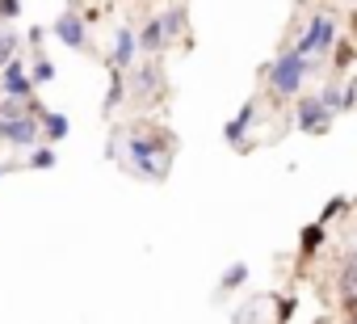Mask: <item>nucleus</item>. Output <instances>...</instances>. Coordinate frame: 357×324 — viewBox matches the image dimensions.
<instances>
[{
  "instance_id": "f3484780",
  "label": "nucleus",
  "mask_w": 357,
  "mask_h": 324,
  "mask_svg": "<svg viewBox=\"0 0 357 324\" xmlns=\"http://www.w3.org/2000/svg\"><path fill=\"white\" fill-rule=\"evenodd\" d=\"M340 93H344V84H340V80H328V84H324L315 97H319V105H324V110L340 114Z\"/></svg>"
},
{
  "instance_id": "2eb2a0df",
  "label": "nucleus",
  "mask_w": 357,
  "mask_h": 324,
  "mask_svg": "<svg viewBox=\"0 0 357 324\" xmlns=\"http://www.w3.org/2000/svg\"><path fill=\"white\" fill-rule=\"evenodd\" d=\"M324 236H328V232H324V223H307V228H303V236H298V253H303V257H311V253L324 244Z\"/></svg>"
},
{
  "instance_id": "412c9836",
  "label": "nucleus",
  "mask_w": 357,
  "mask_h": 324,
  "mask_svg": "<svg viewBox=\"0 0 357 324\" xmlns=\"http://www.w3.org/2000/svg\"><path fill=\"white\" fill-rule=\"evenodd\" d=\"M59 160H55V147H34L30 152V169H55Z\"/></svg>"
},
{
  "instance_id": "39448f33",
  "label": "nucleus",
  "mask_w": 357,
  "mask_h": 324,
  "mask_svg": "<svg viewBox=\"0 0 357 324\" xmlns=\"http://www.w3.org/2000/svg\"><path fill=\"white\" fill-rule=\"evenodd\" d=\"M332 118H336V114H332V110H324V105H319V97H307V93H303V97L294 101V122H298V131H303V135H324V131L332 126Z\"/></svg>"
},
{
  "instance_id": "dca6fc26",
  "label": "nucleus",
  "mask_w": 357,
  "mask_h": 324,
  "mask_svg": "<svg viewBox=\"0 0 357 324\" xmlns=\"http://www.w3.org/2000/svg\"><path fill=\"white\" fill-rule=\"evenodd\" d=\"M160 89V68L155 64H143L139 76H135V93H155Z\"/></svg>"
},
{
  "instance_id": "f257e3e1",
  "label": "nucleus",
  "mask_w": 357,
  "mask_h": 324,
  "mask_svg": "<svg viewBox=\"0 0 357 324\" xmlns=\"http://www.w3.org/2000/svg\"><path fill=\"white\" fill-rule=\"evenodd\" d=\"M130 165H135V173L139 177H151V182H164L168 177V160H172V135H164V131H155V135H147L143 126L139 131H130Z\"/></svg>"
},
{
  "instance_id": "f03ea898",
  "label": "nucleus",
  "mask_w": 357,
  "mask_h": 324,
  "mask_svg": "<svg viewBox=\"0 0 357 324\" xmlns=\"http://www.w3.org/2000/svg\"><path fill=\"white\" fill-rule=\"evenodd\" d=\"M307 72H311V64H307V55H298V51H286L282 59H273V64L265 68V80H269L273 101H290V97H298Z\"/></svg>"
},
{
  "instance_id": "a211bd4d",
  "label": "nucleus",
  "mask_w": 357,
  "mask_h": 324,
  "mask_svg": "<svg viewBox=\"0 0 357 324\" xmlns=\"http://www.w3.org/2000/svg\"><path fill=\"white\" fill-rule=\"evenodd\" d=\"M160 26H164V38H176L185 30V9H168V13H160Z\"/></svg>"
},
{
  "instance_id": "1a4fd4ad",
  "label": "nucleus",
  "mask_w": 357,
  "mask_h": 324,
  "mask_svg": "<svg viewBox=\"0 0 357 324\" xmlns=\"http://www.w3.org/2000/svg\"><path fill=\"white\" fill-rule=\"evenodd\" d=\"M135 51H139L135 30H130V26H118V34H114V51H109V68H118V72L135 68Z\"/></svg>"
},
{
  "instance_id": "f8f14e48",
  "label": "nucleus",
  "mask_w": 357,
  "mask_h": 324,
  "mask_svg": "<svg viewBox=\"0 0 357 324\" xmlns=\"http://www.w3.org/2000/svg\"><path fill=\"white\" fill-rule=\"evenodd\" d=\"M336 290H340V303H344V311H357V265H353V261L340 270V278H336Z\"/></svg>"
},
{
  "instance_id": "423d86ee",
  "label": "nucleus",
  "mask_w": 357,
  "mask_h": 324,
  "mask_svg": "<svg viewBox=\"0 0 357 324\" xmlns=\"http://www.w3.org/2000/svg\"><path fill=\"white\" fill-rule=\"evenodd\" d=\"M0 89H5V97H17V101H30L34 97V80H30V64H22L17 55L0 68Z\"/></svg>"
},
{
  "instance_id": "cd10ccee",
  "label": "nucleus",
  "mask_w": 357,
  "mask_h": 324,
  "mask_svg": "<svg viewBox=\"0 0 357 324\" xmlns=\"http://www.w3.org/2000/svg\"><path fill=\"white\" fill-rule=\"evenodd\" d=\"M349 261H353V265H357V244H353V253H349Z\"/></svg>"
},
{
  "instance_id": "aec40b11",
  "label": "nucleus",
  "mask_w": 357,
  "mask_h": 324,
  "mask_svg": "<svg viewBox=\"0 0 357 324\" xmlns=\"http://www.w3.org/2000/svg\"><path fill=\"white\" fill-rule=\"evenodd\" d=\"M17 47H22V38H17V30H0V68H5L13 55H17Z\"/></svg>"
},
{
  "instance_id": "9d476101",
  "label": "nucleus",
  "mask_w": 357,
  "mask_h": 324,
  "mask_svg": "<svg viewBox=\"0 0 357 324\" xmlns=\"http://www.w3.org/2000/svg\"><path fill=\"white\" fill-rule=\"evenodd\" d=\"M38 126H43V135H47L51 143H59V139H68V131H72V122H68V114H59V110H43V114H38Z\"/></svg>"
},
{
  "instance_id": "bb28decb",
  "label": "nucleus",
  "mask_w": 357,
  "mask_h": 324,
  "mask_svg": "<svg viewBox=\"0 0 357 324\" xmlns=\"http://www.w3.org/2000/svg\"><path fill=\"white\" fill-rule=\"evenodd\" d=\"M9 114H17V97H9V101H0V118H9Z\"/></svg>"
},
{
  "instance_id": "ddd939ff",
  "label": "nucleus",
  "mask_w": 357,
  "mask_h": 324,
  "mask_svg": "<svg viewBox=\"0 0 357 324\" xmlns=\"http://www.w3.org/2000/svg\"><path fill=\"white\" fill-rule=\"evenodd\" d=\"M122 101H126V80H122L118 68H109V93H105V101H101V114H114Z\"/></svg>"
},
{
  "instance_id": "4be33fe9",
  "label": "nucleus",
  "mask_w": 357,
  "mask_h": 324,
  "mask_svg": "<svg viewBox=\"0 0 357 324\" xmlns=\"http://www.w3.org/2000/svg\"><path fill=\"white\" fill-rule=\"evenodd\" d=\"M30 80H34V89H38V84H47V80H55V64H51V59H34Z\"/></svg>"
},
{
  "instance_id": "0eeeda50",
  "label": "nucleus",
  "mask_w": 357,
  "mask_h": 324,
  "mask_svg": "<svg viewBox=\"0 0 357 324\" xmlns=\"http://www.w3.org/2000/svg\"><path fill=\"white\" fill-rule=\"evenodd\" d=\"M51 34H55L68 51H84V47H89V34H84V17H80V13H63V17L51 26Z\"/></svg>"
},
{
  "instance_id": "20e7f679",
  "label": "nucleus",
  "mask_w": 357,
  "mask_h": 324,
  "mask_svg": "<svg viewBox=\"0 0 357 324\" xmlns=\"http://www.w3.org/2000/svg\"><path fill=\"white\" fill-rule=\"evenodd\" d=\"M38 135H43V126H38V114H30V110H17V114H9V118H0V143L34 147Z\"/></svg>"
},
{
  "instance_id": "6e6552de",
  "label": "nucleus",
  "mask_w": 357,
  "mask_h": 324,
  "mask_svg": "<svg viewBox=\"0 0 357 324\" xmlns=\"http://www.w3.org/2000/svg\"><path fill=\"white\" fill-rule=\"evenodd\" d=\"M252 118H257V101H244V105H240V114L223 126V139H227L231 147L248 152V126H252Z\"/></svg>"
},
{
  "instance_id": "a878e982",
  "label": "nucleus",
  "mask_w": 357,
  "mask_h": 324,
  "mask_svg": "<svg viewBox=\"0 0 357 324\" xmlns=\"http://www.w3.org/2000/svg\"><path fill=\"white\" fill-rule=\"evenodd\" d=\"M43 38H47V26H34V30L26 34V43H30V47H43Z\"/></svg>"
},
{
  "instance_id": "393cba45",
  "label": "nucleus",
  "mask_w": 357,
  "mask_h": 324,
  "mask_svg": "<svg viewBox=\"0 0 357 324\" xmlns=\"http://www.w3.org/2000/svg\"><path fill=\"white\" fill-rule=\"evenodd\" d=\"M294 311H298V299H290V295H282V299H278V320H290Z\"/></svg>"
},
{
  "instance_id": "5701e85b",
  "label": "nucleus",
  "mask_w": 357,
  "mask_h": 324,
  "mask_svg": "<svg viewBox=\"0 0 357 324\" xmlns=\"http://www.w3.org/2000/svg\"><path fill=\"white\" fill-rule=\"evenodd\" d=\"M344 211H349V198H332V202H324L319 223H328V219H336V215H344Z\"/></svg>"
},
{
  "instance_id": "7ed1b4c3",
  "label": "nucleus",
  "mask_w": 357,
  "mask_h": 324,
  "mask_svg": "<svg viewBox=\"0 0 357 324\" xmlns=\"http://www.w3.org/2000/svg\"><path fill=\"white\" fill-rule=\"evenodd\" d=\"M336 30H340L336 13H315V17L307 22V30L294 38V47H290V51H298V55H324V51L336 43Z\"/></svg>"
},
{
  "instance_id": "b1692460",
  "label": "nucleus",
  "mask_w": 357,
  "mask_h": 324,
  "mask_svg": "<svg viewBox=\"0 0 357 324\" xmlns=\"http://www.w3.org/2000/svg\"><path fill=\"white\" fill-rule=\"evenodd\" d=\"M22 17V0H0V22H17Z\"/></svg>"
},
{
  "instance_id": "4468645a",
  "label": "nucleus",
  "mask_w": 357,
  "mask_h": 324,
  "mask_svg": "<svg viewBox=\"0 0 357 324\" xmlns=\"http://www.w3.org/2000/svg\"><path fill=\"white\" fill-rule=\"evenodd\" d=\"M332 47H336V55H332V68H336V72H349V68H353V59H357V47H353V38H340V34H336V43H332Z\"/></svg>"
},
{
  "instance_id": "c85d7f7f",
  "label": "nucleus",
  "mask_w": 357,
  "mask_h": 324,
  "mask_svg": "<svg viewBox=\"0 0 357 324\" xmlns=\"http://www.w3.org/2000/svg\"><path fill=\"white\" fill-rule=\"evenodd\" d=\"M5 173H9V165H0V177H5Z\"/></svg>"
},
{
  "instance_id": "6ab92c4d",
  "label": "nucleus",
  "mask_w": 357,
  "mask_h": 324,
  "mask_svg": "<svg viewBox=\"0 0 357 324\" xmlns=\"http://www.w3.org/2000/svg\"><path fill=\"white\" fill-rule=\"evenodd\" d=\"M244 282H248V265H244V261H236V265L219 278V290H236V286H244Z\"/></svg>"
},
{
  "instance_id": "9b49d317",
  "label": "nucleus",
  "mask_w": 357,
  "mask_h": 324,
  "mask_svg": "<svg viewBox=\"0 0 357 324\" xmlns=\"http://www.w3.org/2000/svg\"><path fill=\"white\" fill-rule=\"evenodd\" d=\"M135 43H139V51H147V55H160L164 51V26H160V17H151L147 26H143V34H135Z\"/></svg>"
}]
</instances>
